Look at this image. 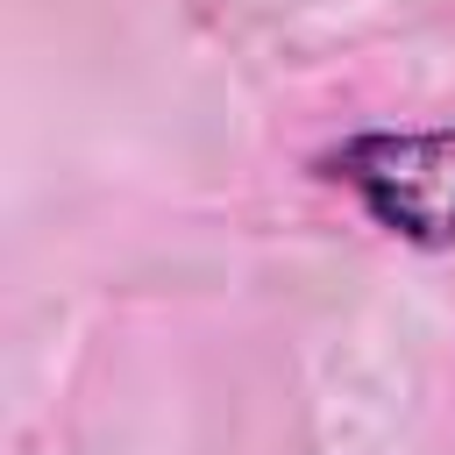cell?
Returning <instances> with one entry per match:
<instances>
[{"label":"cell","mask_w":455,"mask_h":455,"mask_svg":"<svg viewBox=\"0 0 455 455\" xmlns=\"http://www.w3.org/2000/svg\"><path fill=\"white\" fill-rule=\"evenodd\" d=\"M320 178L355 192L384 235L455 249V128H363L320 156Z\"/></svg>","instance_id":"6da1fadb"}]
</instances>
